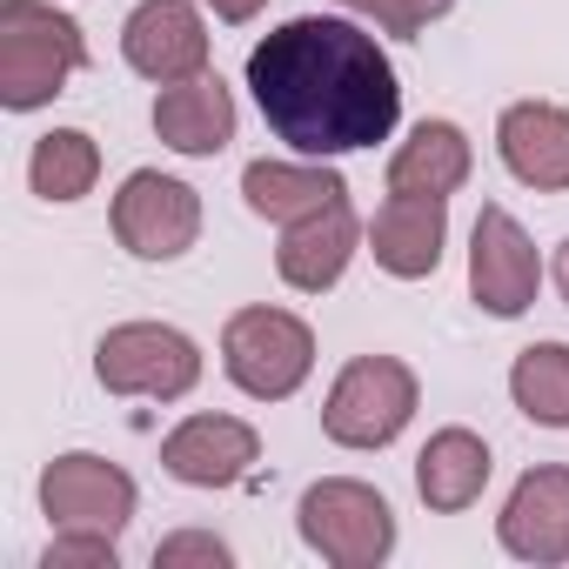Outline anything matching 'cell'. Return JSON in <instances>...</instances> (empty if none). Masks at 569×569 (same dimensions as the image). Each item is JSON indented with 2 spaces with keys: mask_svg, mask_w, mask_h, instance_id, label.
Segmentation results:
<instances>
[{
  "mask_svg": "<svg viewBox=\"0 0 569 569\" xmlns=\"http://www.w3.org/2000/svg\"><path fill=\"white\" fill-rule=\"evenodd\" d=\"M248 88L274 141H289L296 154H316V161L376 148L402 121V88L376 34L329 14L281 21L248 54Z\"/></svg>",
  "mask_w": 569,
  "mask_h": 569,
  "instance_id": "6da1fadb",
  "label": "cell"
},
{
  "mask_svg": "<svg viewBox=\"0 0 569 569\" xmlns=\"http://www.w3.org/2000/svg\"><path fill=\"white\" fill-rule=\"evenodd\" d=\"M482 482H489V442H482L476 429H442V436H429V449L416 456V489H422V502H429L436 516L469 509V502L482 496Z\"/></svg>",
  "mask_w": 569,
  "mask_h": 569,
  "instance_id": "ac0fdd59",
  "label": "cell"
},
{
  "mask_svg": "<svg viewBox=\"0 0 569 569\" xmlns=\"http://www.w3.org/2000/svg\"><path fill=\"white\" fill-rule=\"evenodd\" d=\"M349 261H356V208H349V201L289 221V228H281V248H274L281 281H289V289H302V296L336 289Z\"/></svg>",
  "mask_w": 569,
  "mask_h": 569,
  "instance_id": "2e32d148",
  "label": "cell"
},
{
  "mask_svg": "<svg viewBox=\"0 0 569 569\" xmlns=\"http://www.w3.org/2000/svg\"><path fill=\"white\" fill-rule=\"evenodd\" d=\"M496 536L522 562H569V469L562 462L529 469L509 489V502L496 516Z\"/></svg>",
  "mask_w": 569,
  "mask_h": 569,
  "instance_id": "8fae6325",
  "label": "cell"
},
{
  "mask_svg": "<svg viewBox=\"0 0 569 569\" xmlns=\"http://www.w3.org/2000/svg\"><path fill=\"white\" fill-rule=\"evenodd\" d=\"M208 8H214L221 21H254V14L268 8V0H208Z\"/></svg>",
  "mask_w": 569,
  "mask_h": 569,
  "instance_id": "d4e9b609",
  "label": "cell"
},
{
  "mask_svg": "<svg viewBox=\"0 0 569 569\" xmlns=\"http://www.w3.org/2000/svg\"><path fill=\"white\" fill-rule=\"evenodd\" d=\"M556 289H562V302H569V241L556 248Z\"/></svg>",
  "mask_w": 569,
  "mask_h": 569,
  "instance_id": "484cf974",
  "label": "cell"
},
{
  "mask_svg": "<svg viewBox=\"0 0 569 569\" xmlns=\"http://www.w3.org/2000/svg\"><path fill=\"white\" fill-rule=\"evenodd\" d=\"M154 134L174 148V154H221L234 141V94L221 88V74H188V81H168L154 94Z\"/></svg>",
  "mask_w": 569,
  "mask_h": 569,
  "instance_id": "5bb4252c",
  "label": "cell"
},
{
  "mask_svg": "<svg viewBox=\"0 0 569 569\" xmlns=\"http://www.w3.org/2000/svg\"><path fill=\"white\" fill-rule=\"evenodd\" d=\"M41 509L54 529H101V536H121L128 516H134V476L114 469L108 456H54L48 476H41Z\"/></svg>",
  "mask_w": 569,
  "mask_h": 569,
  "instance_id": "9c48e42d",
  "label": "cell"
},
{
  "mask_svg": "<svg viewBox=\"0 0 569 569\" xmlns=\"http://www.w3.org/2000/svg\"><path fill=\"white\" fill-rule=\"evenodd\" d=\"M496 148H502V168L542 194H562L569 188V114L549 108V101H516L502 108L496 121Z\"/></svg>",
  "mask_w": 569,
  "mask_h": 569,
  "instance_id": "9a60e30c",
  "label": "cell"
},
{
  "mask_svg": "<svg viewBox=\"0 0 569 569\" xmlns=\"http://www.w3.org/2000/svg\"><path fill=\"white\" fill-rule=\"evenodd\" d=\"M221 369L254 402H289L316 369V336L289 309H241L221 329Z\"/></svg>",
  "mask_w": 569,
  "mask_h": 569,
  "instance_id": "3957f363",
  "label": "cell"
},
{
  "mask_svg": "<svg viewBox=\"0 0 569 569\" xmlns=\"http://www.w3.org/2000/svg\"><path fill=\"white\" fill-rule=\"evenodd\" d=\"M94 376L108 396H154V402H174L201 382V349L168 329V322H121L101 336L94 349Z\"/></svg>",
  "mask_w": 569,
  "mask_h": 569,
  "instance_id": "8992f818",
  "label": "cell"
},
{
  "mask_svg": "<svg viewBox=\"0 0 569 569\" xmlns=\"http://www.w3.org/2000/svg\"><path fill=\"white\" fill-rule=\"evenodd\" d=\"M369 241H376V268H389L396 281H422V274H436V261H442L449 201H442V194H396V188H389L382 214L369 221Z\"/></svg>",
  "mask_w": 569,
  "mask_h": 569,
  "instance_id": "4fadbf2b",
  "label": "cell"
},
{
  "mask_svg": "<svg viewBox=\"0 0 569 569\" xmlns=\"http://www.w3.org/2000/svg\"><path fill=\"white\" fill-rule=\"evenodd\" d=\"M409 416H416V376L396 356H356L322 402V429L342 449H382L409 429Z\"/></svg>",
  "mask_w": 569,
  "mask_h": 569,
  "instance_id": "5b68a950",
  "label": "cell"
},
{
  "mask_svg": "<svg viewBox=\"0 0 569 569\" xmlns=\"http://www.w3.org/2000/svg\"><path fill=\"white\" fill-rule=\"evenodd\" d=\"M509 396L529 422L542 429H569V349L562 342H536L516 356L509 369Z\"/></svg>",
  "mask_w": 569,
  "mask_h": 569,
  "instance_id": "44dd1931",
  "label": "cell"
},
{
  "mask_svg": "<svg viewBox=\"0 0 569 569\" xmlns=\"http://www.w3.org/2000/svg\"><path fill=\"white\" fill-rule=\"evenodd\" d=\"M536 281H542V261H536V241L522 234V221L509 208H482L476 214V241H469V296L496 316V322H516L529 302H536Z\"/></svg>",
  "mask_w": 569,
  "mask_h": 569,
  "instance_id": "ba28073f",
  "label": "cell"
},
{
  "mask_svg": "<svg viewBox=\"0 0 569 569\" xmlns=\"http://www.w3.org/2000/svg\"><path fill=\"white\" fill-rule=\"evenodd\" d=\"M241 194L261 221H302V214H322L336 201H349V181L336 168H296V161H254L241 174Z\"/></svg>",
  "mask_w": 569,
  "mask_h": 569,
  "instance_id": "e0dca14e",
  "label": "cell"
},
{
  "mask_svg": "<svg viewBox=\"0 0 569 569\" xmlns=\"http://www.w3.org/2000/svg\"><path fill=\"white\" fill-rule=\"evenodd\" d=\"M41 562L48 569H114V536H101V529H61Z\"/></svg>",
  "mask_w": 569,
  "mask_h": 569,
  "instance_id": "603a6c76",
  "label": "cell"
},
{
  "mask_svg": "<svg viewBox=\"0 0 569 569\" xmlns=\"http://www.w3.org/2000/svg\"><path fill=\"white\" fill-rule=\"evenodd\" d=\"M462 181H469V134L456 121H422L389 161V188L396 194H442L449 201Z\"/></svg>",
  "mask_w": 569,
  "mask_h": 569,
  "instance_id": "d6986e66",
  "label": "cell"
},
{
  "mask_svg": "<svg viewBox=\"0 0 569 569\" xmlns=\"http://www.w3.org/2000/svg\"><path fill=\"white\" fill-rule=\"evenodd\" d=\"M88 68V41L48 0H0V108L34 114Z\"/></svg>",
  "mask_w": 569,
  "mask_h": 569,
  "instance_id": "7a4b0ae2",
  "label": "cell"
},
{
  "mask_svg": "<svg viewBox=\"0 0 569 569\" xmlns=\"http://www.w3.org/2000/svg\"><path fill=\"white\" fill-rule=\"evenodd\" d=\"M456 8V0H362V14L382 28V34H402V41H416L429 21H442Z\"/></svg>",
  "mask_w": 569,
  "mask_h": 569,
  "instance_id": "7402d4cb",
  "label": "cell"
},
{
  "mask_svg": "<svg viewBox=\"0 0 569 569\" xmlns=\"http://www.w3.org/2000/svg\"><path fill=\"white\" fill-rule=\"evenodd\" d=\"M254 456H261V442L234 416H188L161 442V469L174 482H188V489H228V482H241L254 469Z\"/></svg>",
  "mask_w": 569,
  "mask_h": 569,
  "instance_id": "7c38bea8",
  "label": "cell"
},
{
  "mask_svg": "<svg viewBox=\"0 0 569 569\" xmlns=\"http://www.w3.org/2000/svg\"><path fill=\"white\" fill-rule=\"evenodd\" d=\"M201 234V194L161 168H134L114 194V241L141 261H174Z\"/></svg>",
  "mask_w": 569,
  "mask_h": 569,
  "instance_id": "52a82bcc",
  "label": "cell"
},
{
  "mask_svg": "<svg viewBox=\"0 0 569 569\" xmlns=\"http://www.w3.org/2000/svg\"><path fill=\"white\" fill-rule=\"evenodd\" d=\"M154 562H161V569H181V562L228 569V542H221V536H201V529H181V536H168V542L154 549Z\"/></svg>",
  "mask_w": 569,
  "mask_h": 569,
  "instance_id": "cb8c5ba5",
  "label": "cell"
},
{
  "mask_svg": "<svg viewBox=\"0 0 569 569\" xmlns=\"http://www.w3.org/2000/svg\"><path fill=\"white\" fill-rule=\"evenodd\" d=\"M296 522H302V542H309L322 562H336V569H376V562H389V549H396V509L382 502V489L349 482V476L316 482V489L302 496Z\"/></svg>",
  "mask_w": 569,
  "mask_h": 569,
  "instance_id": "277c9868",
  "label": "cell"
},
{
  "mask_svg": "<svg viewBox=\"0 0 569 569\" xmlns=\"http://www.w3.org/2000/svg\"><path fill=\"white\" fill-rule=\"evenodd\" d=\"M121 54L148 81H188L208 68V21L194 14V0H141L121 28Z\"/></svg>",
  "mask_w": 569,
  "mask_h": 569,
  "instance_id": "30bf717a",
  "label": "cell"
},
{
  "mask_svg": "<svg viewBox=\"0 0 569 569\" xmlns=\"http://www.w3.org/2000/svg\"><path fill=\"white\" fill-rule=\"evenodd\" d=\"M94 174H101V148H94V134H81V128H54V134L34 141L28 181H34L41 201H81V194L94 188Z\"/></svg>",
  "mask_w": 569,
  "mask_h": 569,
  "instance_id": "ffe728a7",
  "label": "cell"
}]
</instances>
